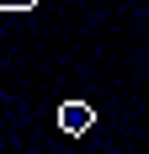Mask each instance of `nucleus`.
<instances>
[{"label":"nucleus","mask_w":149,"mask_h":154,"mask_svg":"<svg viewBox=\"0 0 149 154\" xmlns=\"http://www.w3.org/2000/svg\"><path fill=\"white\" fill-rule=\"evenodd\" d=\"M90 122H96V112H90L85 101H64L59 106V128L64 133H90Z\"/></svg>","instance_id":"1"},{"label":"nucleus","mask_w":149,"mask_h":154,"mask_svg":"<svg viewBox=\"0 0 149 154\" xmlns=\"http://www.w3.org/2000/svg\"><path fill=\"white\" fill-rule=\"evenodd\" d=\"M0 11H32V0H0Z\"/></svg>","instance_id":"2"}]
</instances>
